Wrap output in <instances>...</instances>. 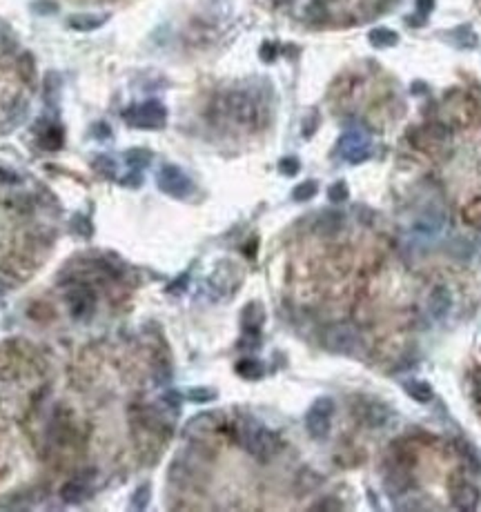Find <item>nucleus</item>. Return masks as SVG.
Segmentation results:
<instances>
[{"instance_id": "nucleus-22", "label": "nucleus", "mask_w": 481, "mask_h": 512, "mask_svg": "<svg viewBox=\"0 0 481 512\" xmlns=\"http://www.w3.org/2000/svg\"><path fill=\"white\" fill-rule=\"evenodd\" d=\"M147 504H150V486H140L136 490V494L132 496V506L143 510V508H147Z\"/></svg>"}, {"instance_id": "nucleus-12", "label": "nucleus", "mask_w": 481, "mask_h": 512, "mask_svg": "<svg viewBox=\"0 0 481 512\" xmlns=\"http://www.w3.org/2000/svg\"><path fill=\"white\" fill-rule=\"evenodd\" d=\"M406 392H408V396H413L417 403H430L434 396L430 383H426V381H408Z\"/></svg>"}, {"instance_id": "nucleus-21", "label": "nucleus", "mask_w": 481, "mask_h": 512, "mask_svg": "<svg viewBox=\"0 0 481 512\" xmlns=\"http://www.w3.org/2000/svg\"><path fill=\"white\" fill-rule=\"evenodd\" d=\"M455 36L461 38V42H459L461 47H477V36L470 27H459V30L455 32Z\"/></svg>"}, {"instance_id": "nucleus-24", "label": "nucleus", "mask_w": 481, "mask_h": 512, "mask_svg": "<svg viewBox=\"0 0 481 512\" xmlns=\"http://www.w3.org/2000/svg\"><path fill=\"white\" fill-rule=\"evenodd\" d=\"M317 127H319V114L315 111L303 121V136H312L317 132Z\"/></svg>"}, {"instance_id": "nucleus-25", "label": "nucleus", "mask_w": 481, "mask_h": 512, "mask_svg": "<svg viewBox=\"0 0 481 512\" xmlns=\"http://www.w3.org/2000/svg\"><path fill=\"white\" fill-rule=\"evenodd\" d=\"M321 223H325V230L328 232H334V230H339V225L343 223V219L339 214H323Z\"/></svg>"}, {"instance_id": "nucleus-14", "label": "nucleus", "mask_w": 481, "mask_h": 512, "mask_svg": "<svg viewBox=\"0 0 481 512\" xmlns=\"http://www.w3.org/2000/svg\"><path fill=\"white\" fill-rule=\"evenodd\" d=\"M85 490H87V486H85L80 479H74V481H69L67 486L63 488V499L67 504H78V501H83Z\"/></svg>"}, {"instance_id": "nucleus-5", "label": "nucleus", "mask_w": 481, "mask_h": 512, "mask_svg": "<svg viewBox=\"0 0 481 512\" xmlns=\"http://www.w3.org/2000/svg\"><path fill=\"white\" fill-rule=\"evenodd\" d=\"M332 415H334V401L332 399H319L312 403V408L308 410L305 415V428L310 432V437L315 439H325L330 432L332 425Z\"/></svg>"}, {"instance_id": "nucleus-15", "label": "nucleus", "mask_w": 481, "mask_h": 512, "mask_svg": "<svg viewBox=\"0 0 481 512\" xmlns=\"http://www.w3.org/2000/svg\"><path fill=\"white\" fill-rule=\"evenodd\" d=\"M370 40H372V45H377V47H392V45H397L399 36L394 34L392 30H386V27H379V30L370 32Z\"/></svg>"}, {"instance_id": "nucleus-6", "label": "nucleus", "mask_w": 481, "mask_h": 512, "mask_svg": "<svg viewBox=\"0 0 481 512\" xmlns=\"http://www.w3.org/2000/svg\"><path fill=\"white\" fill-rule=\"evenodd\" d=\"M325 348L336 354H357L361 350V336L352 325H334L325 332Z\"/></svg>"}, {"instance_id": "nucleus-30", "label": "nucleus", "mask_w": 481, "mask_h": 512, "mask_svg": "<svg viewBox=\"0 0 481 512\" xmlns=\"http://www.w3.org/2000/svg\"><path fill=\"white\" fill-rule=\"evenodd\" d=\"M479 245H481V236H479Z\"/></svg>"}, {"instance_id": "nucleus-8", "label": "nucleus", "mask_w": 481, "mask_h": 512, "mask_svg": "<svg viewBox=\"0 0 481 512\" xmlns=\"http://www.w3.org/2000/svg\"><path fill=\"white\" fill-rule=\"evenodd\" d=\"M450 501L459 510H477L481 504V492L465 479H455L450 483Z\"/></svg>"}, {"instance_id": "nucleus-10", "label": "nucleus", "mask_w": 481, "mask_h": 512, "mask_svg": "<svg viewBox=\"0 0 481 512\" xmlns=\"http://www.w3.org/2000/svg\"><path fill=\"white\" fill-rule=\"evenodd\" d=\"M263 321H265L263 307L259 303H250L243 310V330H245V334H259Z\"/></svg>"}, {"instance_id": "nucleus-20", "label": "nucleus", "mask_w": 481, "mask_h": 512, "mask_svg": "<svg viewBox=\"0 0 481 512\" xmlns=\"http://www.w3.org/2000/svg\"><path fill=\"white\" fill-rule=\"evenodd\" d=\"M463 219L468 221L470 225H481V201L470 203L468 207L463 209Z\"/></svg>"}, {"instance_id": "nucleus-19", "label": "nucleus", "mask_w": 481, "mask_h": 512, "mask_svg": "<svg viewBox=\"0 0 481 512\" xmlns=\"http://www.w3.org/2000/svg\"><path fill=\"white\" fill-rule=\"evenodd\" d=\"M94 167L101 174H107V176H114V172H116V163L111 161L109 156H98V159L94 161Z\"/></svg>"}, {"instance_id": "nucleus-13", "label": "nucleus", "mask_w": 481, "mask_h": 512, "mask_svg": "<svg viewBox=\"0 0 481 512\" xmlns=\"http://www.w3.org/2000/svg\"><path fill=\"white\" fill-rule=\"evenodd\" d=\"M125 163L130 165L134 172H140L152 163V154L147 150H130L125 152Z\"/></svg>"}, {"instance_id": "nucleus-26", "label": "nucleus", "mask_w": 481, "mask_h": 512, "mask_svg": "<svg viewBox=\"0 0 481 512\" xmlns=\"http://www.w3.org/2000/svg\"><path fill=\"white\" fill-rule=\"evenodd\" d=\"M217 396V392L212 390H192L190 392V399L192 401H199V403H205V401H212Z\"/></svg>"}, {"instance_id": "nucleus-11", "label": "nucleus", "mask_w": 481, "mask_h": 512, "mask_svg": "<svg viewBox=\"0 0 481 512\" xmlns=\"http://www.w3.org/2000/svg\"><path fill=\"white\" fill-rule=\"evenodd\" d=\"M105 20H107V16H94V13H76V16H69L67 23L76 32H94Z\"/></svg>"}, {"instance_id": "nucleus-2", "label": "nucleus", "mask_w": 481, "mask_h": 512, "mask_svg": "<svg viewBox=\"0 0 481 512\" xmlns=\"http://www.w3.org/2000/svg\"><path fill=\"white\" fill-rule=\"evenodd\" d=\"M225 111L245 127H259L261 125V105L245 92H232L225 98Z\"/></svg>"}, {"instance_id": "nucleus-27", "label": "nucleus", "mask_w": 481, "mask_h": 512, "mask_svg": "<svg viewBox=\"0 0 481 512\" xmlns=\"http://www.w3.org/2000/svg\"><path fill=\"white\" fill-rule=\"evenodd\" d=\"M432 3H434V0H417V11H419L421 20L432 11Z\"/></svg>"}, {"instance_id": "nucleus-18", "label": "nucleus", "mask_w": 481, "mask_h": 512, "mask_svg": "<svg viewBox=\"0 0 481 512\" xmlns=\"http://www.w3.org/2000/svg\"><path fill=\"white\" fill-rule=\"evenodd\" d=\"M328 198H330L332 203H343L346 198H348V185L343 181L334 183L332 188H330V192H328Z\"/></svg>"}, {"instance_id": "nucleus-9", "label": "nucleus", "mask_w": 481, "mask_h": 512, "mask_svg": "<svg viewBox=\"0 0 481 512\" xmlns=\"http://www.w3.org/2000/svg\"><path fill=\"white\" fill-rule=\"evenodd\" d=\"M450 307H452V294L446 286H437L430 296H428V315L434 319V321H442L450 315Z\"/></svg>"}, {"instance_id": "nucleus-28", "label": "nucleus", "mask_w": 481, "mask_h": 512, "mask_svg": "<svg viewBox=\"0 0 481 512\" xmlns=\"http://www.w3.org/2000/svg\"><path fill=\"white\" fill-rule=\"evenodd\" d=\"M274 56H276V45H270V42H265V45L261 47V59L263 61H274Z\"/></svg>"}, {"instance_id": "nucleus-3", "label": "nucleus", "mask_w": 481, "mask_h": 512, "mask_svg": "<svg viewBox=\"0 0 481 512\" xmlns=\"http://www.w3.org/2000/svg\"><path fill=\"white\" fill-rule=\"evenodd\" d=\"M123 116L132 127H138V130H159V127L165 125L167 111L157 101H145L140 105L130 107L123 114Z\"/></svg>"}, {"instance_id": "nucleus-1", "label": "nucleus", "mask_w": 481, "mask_h": 512, "mask_svg": "<svg viewBox=\"0 0 481 512\" xmlns=\"http://www.w3.org/2000/svg\"><path fill=\"white\" fill-rule=\"evenodd\" d=\"M236 437H238V444L243 446L252 457L257 459H270L272 454H276L279 450V437L274 432H270L261 425L257 419H243L236 423Z\"/></svg>"}, {"instance_id": "nucleus-17", "label": "nucleus", "mask_w": 481, "mask_h": 512, "mask_svg": "<svg viewBox=\"0 0 481 512\" xmlns=\"http://www.w3.org/2000/svg\"><path fill=\"white\" fill-rule=\"evenodd\" d=\"M317 190H319L317 181H305L301 185H296L294 192H292V198H294V201H299V203L310 201L312 196H317Z\"/></svg>"}, {"instance_id": "nucleus-7", "label": "nucleus", "mask_w": 481, "mask_h": 512, "mask_svg": "<svg viewBox=\"0 0 481 512\" xmlns=\"http://www.w3.org/2000/svg\"><path fill=\"white\" fill-rule=\"evenodd\" d=\"M339 154L348 163H363L370 159V138L359 130L346 132L341 140H339Z\"/></svg>"}, {"instance_id": "nucleus-16", "label": "nucleus", "mask_w": 481, "mask_h": 512, "mask_svg": "<svg viewBox=\"0 0 481 512\" xmlns=\"http://www.w3.org/2000/svg\"><path fill=\"white\" fill-rule=\"evenodd\" d=\"M236 372L243 379H261L263 377V365L254 359H245L236 365Z\"/></svg>"}, {"instance_id": "nucleus-4", "label": "nucleus", "mask_w": 481, "mask_h": 512, "mask_svg": "<svg viewBox=\"0 0 481 512\" xmlns=\"http://www.w3.org/2000/svg\"><path fill=\"white\" fill-rule=\"evenodd\" d=\"M157 183L161 192L174 198H190L194 194V183L192 178L183 172L176 165H163L157 174Z\"/></svg>"}, {"instance_id": "nucleus-29", "label": "nucleus", "mask_w": 481, "mask_h": 512, "mask_svg": "<svg viewBox=\"0 0 481 512\" xmlns=\"http://www.w3.org/2000/svg\"><path fill=\"white\" fill-rule=\"evenodd\" d=\"M272 3H276V5H286V3H290V0H272Z\"/></svg>"}, {"instance_id": "nucleus-23", "label": "nucleus", "mask_w": 481, "mask_h": 512, "mask_svg": "<svg viewBox=\"0 0 481 512\" xmlns=\"http://www.w3.org/2000/svg\"><path fill=\"white\" fill-rule=\"evenodd\" d=\"M279 167H281V172L283 174H288V176H294L296 172H299V161L296 159H292V156H288V159H283L281 163H279Z\"/></svg>"}]
</instances>
